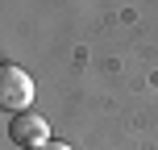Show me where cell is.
<instances>
[{
  "mask_svg": "<svg viewBox=\"0 0 158 150\" xmlns=\"http://www.w3.org/2000/svg\"><path fill=\"white\" fill-rule=\"evenodd\" d=\"M0 104L8 113H29L33 104V79L25 67L17 63H0Z\"/></svg>",
  "mask_w": 158,
  "mask_h": 150,
  "instance_id": "1",
  "label": "cell"
},
{
  "mask_svg": "<svg viewBox=\"0 0 158 150\" xmlns=\"http://www.w3.org/2000/svg\"><path fill=\"white\" fill-rule=\"evenodd\" d=\"M42 150H75V146H71V142H46Z\"/></svg>",
  "mask_w": 158,
  "mask_h": 150,
  "instance_id": "3",
  "label": "cell"
},
{
  "mask_svg": "<svg viewBox=\"0 0 158 150\" xmlns=\"http://www.w3.org/2000/svg\"><path fill=\"white\" fill-rule=\"evenodd\" d=\"M8 138H13V146H21V150H42L46 142H54L46 117L33 113V109H29V113H13V121H8Z\"/></svg>",
  "mask_w": 158,
  "mask_h": 150,
  "instance_id": "2",
  "label": "cell"
}]
</instances>
